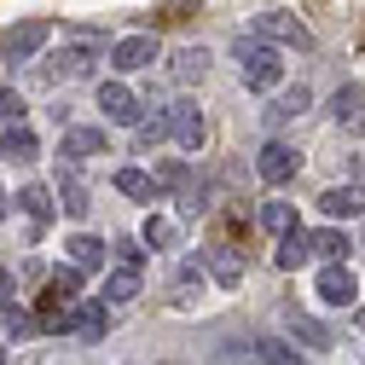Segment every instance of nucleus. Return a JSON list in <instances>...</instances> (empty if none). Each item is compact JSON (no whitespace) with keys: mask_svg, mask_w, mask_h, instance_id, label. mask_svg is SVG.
I'll return each mask as SVG.
<instances>
[{"mask_svg":"<svg viewBox=\"0 0 365 365\" xmlns=\"http://www.w3.org/2000/svg\"><path fill=\"white\" fill-rule=\"evenodd\" d=\"M41 145H35V133L18 122V128H6V140H0V157H12V163H29Z\"/></svg>","mask_w":365,"mask_h":365,"instance_id":"412c9836","label":"nucleus"},{"mask_svg":"<svg viewBox=\"0 0 365 365\" xmlns=\"http://www.w3.org/2000/svg\"><path fill=\"white\" fill-rule=\"evenodd\" d=\"M261 226H267V232H290V226H296V209H290V203H267V209H261Z\"/></svg>","mask_w":365,"mask_h":365,"instance_id":"c756f323","label":"nucleus"},{"mask_svg":"<svg viewBox=\"0 0 365 365\" xmlns=\"http://www.w3.org/2000/svg\"><path fill=\"white\" fill-rule=\"evenodd\" d=\"M168 6H174V12H197L203 0H168Z\"/></svg>","mask_w":365,"mask_h":365,"instance_id":"f704fd0d","label":"nucleus"},{"mask_svg":"<svg viewBox=\"0 0 365 365\" xmlns=\"http://www.w3.org/2000/svg\"><path fill=\"white\" fill-rule=\"evenodd\" d=\"M232 58H238V76H244L250 93H272V87L284 81L279 47H272V41H261V35H238V41H232Z\"/></svg>","mask_w":365,"mask_h":365,"instance_id":"f257e3e1","label":"nucleus"},{"mask_svg":"<svg viewBox=\"0 0 365 365\" xmlns=\"http://www.w3.org/2000/svg\"><path fill=\"white\" fill-rule=\"evenodd\" d=\"M255 35H261V41H272V47H284V41H290V47H302V53L313 47V35H307L290 12H261V18H255Z\"/></svg>","mask_w":365,"mask_h":365,"instance_id":"39448f33","label":"nucleus"},{"mask_svg":"<svg viewBox=\"0 0 365 365\" xmlns=\"http://www.w3.org/2000/svg\"><path fill=\"white\" fill-rule=\"evenodd\" d=\"M307 250H313V255H331V261H348V250H354V244H348V232L325 226V232H313V238H307Z\"/></svg>","mask_w":365,"mask_h":365,"instance_id":"5701e85b","label":"nucleus"},{"mask_svg":"<svg viewBox=\"0 0 365 365\" xmlns=\"http://www.w3.org/2000/svg\"><path fill=\"white\" fill-rule=\"evenodd\" d=\"M151 58H157V41L151 35H122L116 47H110V64L116 70H151Z\"/></svg>","mask_w":365,"mask_h":365,"instance_id":"1a4fd4ad","label":"nucleus"},{"mask_svg":"<svg viewBox=\"0 0 365 365\" xmlns=\"http://www.w3.org/2000/svg\"><path fill=\"white\" fill-rule=\"evenodd\" d=\"M296 168H302V151H296V145H284V140H267V145H261V157H255V174L267 180V186H290Z\"/></svg>","mask_w":365,"mask_h":365,"instance_id":"20e7f679","label":"nucleus"},{"mask_svg":"<svg viewBox=\"0 0 365 365\" xmlns=\"http://www.w3.org/2000/svg\"><path fill=\"white\" fill-rule=\"evenodd\" d=\"M58 157H70V163H87V157H110V140H105V128H70L64 140H58Z\"/></svg>","mask_w":365,"mask_h":365,"instance_id":"0eeeda50","label":"nucleus"},{"mask_svg":"<svg viewBox=\"0 0 365 365\" xmlns=\"http://www.w3.org/2000/svg\"><path fill=\"white\" fill-rule=\"evenodd\" d=\"M209 209V186H203V180H180V215H203Z\"/></svg>","mask_w":365,"mask_h":365,"instance_id":"bb28decb","label":"nucleus"},{"mask_svg":"<svg viewBox=\"0 0 365 365\" xmlns=\"http://www.w3.org/2000/svg\"><path fill=\"white\" fill-rule=\"evenodd\" d=\"M6 331H12V336H29V331H41V325H35L29 313H18V307H6Z\"/></svg>","mask_w":365,"mask_h":365,"instance_id":"473e14b6","label":"nucleus"},{"mask_svg":"<svg viewBox=\"0 0 365 365\" xmlns=\"http://www.w3.org/2000/svg\"><path fill=\"white\" fill-rule=\"evenodd\" d=\"M250 354H255L261 365H307V354H296L290 342H272V336H255V342H250Z\"/></svg>","mask_w":365,"mask_h":365,"instance_id":"dca6fc26","label":"nucleus"},{"mask_svg":"<svg viewBox=\"0 0 365 365\" xmlns=\"http://www.w3.org/2000/svg\"><path fill=\"white\" fill-rule=\"evenodd\" d=\"M140 238H145L151 250H168V244L180 238V226H174V220H163V215H151V220L140 226Z\"/></svg>","mask_w":365,"mask_h":365,"instance_id":"c85d7f7f","label":"nucleus"},{"mask_svg":"<svg viewBox=\"0 0 365 365\" xmlns=\"http://www.w3.org/2000/svg\"><path fill=\"white\" fill-rule=\"evenodd\" d=\"M203 70H209V53L203 47H180L174 53V81H203Z\"/></svg>","mask_w":365,"mask_h":365,"instance_id":"4be33fe9","label":"nucleus"},{"mask_svg":"<svg viewBox=\"0 0 365 365\" xmlns=\"http://www.w3.org/2000/svg\"><path fill=\"white\" fill-rule=\"evenodd\" d=\"M359 331H365V307H359Z\"/></svg>","mask_w":365,"mask_h":365,"instance_id":"e433bc0d","label":"nucleus"},{"mask_svg":"<svg viewBox=\"0 0 365 365\" xmlns=\"http://www.w3.org/2000/svg\"><path fill=\"white\" fill-rule=\"evenodd\" d=\"M99 110H105V122H122V128L140 122V99H133L128 81H99Z\"/></svg>","mask_w":365,"mask_h":365,"instance_id":"423d86ee","label":"nucleus"},{"mask_svg":"<svg viewBox=\"0 0 365 365\" xmlns=\"http://www.w3.org/2000/svg\"><path fill=\"white\" fill-rule=\"evenodd\" d=\"M76 290H81V267H76V261H70V267H53L47 296H53V302H76Z\"/></svg>","mask_w":365,"mask_h":365,"instance_id":"b1692460","label":"nucleus"},{"mask_svg":"<svg viewBox=\"0 0 365 365\" xmlns=\"http://www.w3.org/2000/svg\"><path fill=\"white\" fill-rule=\"evenodd\" d=\"M0 220H6V192H0Z\"/></svg>","mask_w":365,"mask_h":365,"instance_id":"c9c22d12","label":"nucleus"},{"mask_svg":"<svg viewBox=\"0 0 365 365\" xmlns=\"http://www.w3.org/2000/svg\"><path fill=\"white\" fill-rule=\"evenodd\" d=\"M99 53H105V35H99V29H70V35H64V47H58V58L47 64V76H53V81L93 76Z\"/></svg>","mask_w":365,"mask_h":365,"instance_id":"f03ea898","label":"nucleus"},{"mask_svg":"<svg viewBox=\"0 0 365 365\" xmlns=\"http://www.w3.org/2000/svg\"><path fill=\"white\" fill-rule=\"evenodd\" d=\"M24 110H29V105L12 93V87H0V128H18V122H24Z\"/></svg>","mask_w":365,"mask_h":365,"instance_id":"7c9ffc66","label":"nucleus"},{"mask_svg":"<svg viewBox=\"0 0 365 365\" xmlns=\"http://www.w3.org/2000/svg\"><path fill=\"white\" fill-rule=\"evenodd\" d=\"M133 296H140V267L122 261L110 279H105V302H133Z\"/></svg>","mask_w":365,"mask_h":365,"instance_id":"6ab92c4d","label":"nucleus"},{"mask_svg":"<svg viewBox=\"0 0 365 365\" xmlns=\"http://www.w3.org/2000/svg\"><path fill=\"white\" fill-rule=\"evenodd\" d=\"M58 209H64L70 220H87V209H93V203H87V186H81L70 168H64V180H58Z\"/></svg>","mask_w":365,"mask_h":365,"instance_id":"2eb2a0df","label":"nucleus"},{"mask_svg":"<svg viewBox=\"0 0 365 365\" xmlns=\"http://www.w3.org/2000/svg\"><path fill=\"white\" fill-rule=\"evenodd\" d=\"M6 307H12V272L0 267V313H6Z\"/></svg>","mask_w":365,"mask_h":365,"instance_id":"72a5a7b5","label":"nucleus"},{"mask_svg":"<svg viewBox=\"0 0 365 365\" xmlns=\"http://www.w3.org/2000/svg\"><path fill=\"white\" fill-rule=\"evenodd\" d=\"M133 140H140V151L163 145V140H168V110H163V116H151V122L140 116V122H133Z\"/></svg>","mask_w":365,"mask_h":365,"instance_id":"cd10ccee","label":"nucleus"},{"mask_svg":"<svg viewBox=\"0 0 365 365\" xmlns=\"http://www.w3.org/2000/svg\"><path fill=\"white\" fill-rule=\"evenodd\" d=\"M116 192H128V197H157V180H151L145 168H116Z\"/></svg>","mask_w":365,"mask_h":365,"instance_id":"a878e982","label":"nucleus"},{"mask_svg":"<svg viewBox=\"0 0 365 365\" xmlns=\"http://www.w3.org/2000/svg\"><path fill=\"white\" fill-rule=\"evenodd\" d=\"M284 325H290V336H302L307 348H331V342H336V336L319 325V319H307L302 307H284Z\"/></svg>","mask_w":365,"mask_h":365,"instance_id":"4468645a","label":"nucleus"},{"mask_svg":"<svg viewBox=\"0 0 365 365\" xmlns=\"http://www.w3.org/2000/svg\"><path fill=\"white\" fill-rule=\"evenodd\" d=\"M354 296H359V284H354V272L342 261H331L325 272H319V302L325 307H354Z\"/></svg>","mask_w":365,"mask_h":365,"instance_id":"6e6552de","label":"nucleus"},{"mask_svg":"<svg viewBox=\"0 0 365 365\" xmlns=\"http://www.w3.org/2000/svg\"><path fill=\"white\" fill-rule=\"evenodd\" d=\"M209 272H215L220 284H244V250L215 244V250H209Z\"/></svg>","mask_w":365,"mask_h":365,"instance_id":"ddd939ff","label":"nucleus"},{"mask_svg":"<svg viewBox=\"0 0 365 365\" xmlns=\"http://www.w3.org/2000/svg\"><path fill=\"white\" fill-rule=\"evenodd\" d=\"M186 174H192L186 163H163V168H157L151 180H157V192H163V186H174V192H180V180H186Z\"/></svg>","mask_w":365,"mask_h":365,"instance_id":"2f4dec72","label":"nucleus"},{"mask_svg":"<svg viewBox=\"0 0 365 365\" xmlns=\"http://www.w3.org/2000/svg\"><path fill=\"white\" fill-rule=\"evenodd\" d=\"M307 232H296V226H290V232H279V255H272V261H279L284 272H296V267H307Z\"/></svg>","mask_w":365,"mask_h":365,"instance_id":"f3484780","label":"nucleus"},{"mask_svg":"<svg viewBox=\"0 0 365 365\" xmlns=\"http://www.w3.org/2000/svg\"><path fill=\"white\" fill-rule=\"evenodd\" d=\"M168 133L180 140V151H197V145H203V116H197V105H168Z\"/></svg>","mask_w":365,"mask_h":365,"instance_id":"9d476101","label":"nucleus"},{"mask_svg":"<svg viewBox=\"0 0 365 365\" xmlns=\"http://www.w3.org/2000/svg\"><path fill=\"white\" fill-rule=\"evenodd\" d=\"M0 365H6V348H0Z\"/></svg>","mask_w":365,"mask_h":365,"instance_id":"4c0bfd02","label":"nucleus"},{"mask_svg":"<svg viewBox=\"0 0 365 365\" xmlns=\"http://www.w3.org/2000/svg\"><path fill=\"white\" fill-rule=\"evenodd\" d=\"M307 105H313V93H307V87H290V93H279V99L267 105V122L279 128V122H290V116H302Z\"/></svg>","mask_w":365,"mask_h":365,"instance_id":"a211bd4d","label":"nucleus"},{"mask_svg":"<svg viewBox=\"0 0 365 365\" xmlns=\"http://www.w3.org/2000/svg\"><path fill=\"white\" fill-rule=\"evenodd\" d=\"M47 41H53V24L47 18H29V24H18V29L0 35V58H6V64H29Z\"/></svg>","mask_w":365,"mask_h":365,"instance_id":"7ed1b4c3","label":"nucleus"},{"mask_svg":"<svg viewBox=\"0 0 365 365\" xmlns=\"http://www.w3.org/2000/svg\"><path fill=\"white\" fill-rule=\"evenodd\" d=\"M64 250H70V261H76L81 272H93V267H105V244H99V238H87V232H76V238H70Z\"/></svg>","mask_w":365,"mask_h":365,"instance_id":"aec40b11","label":"nucleus"},{"mask_svg":"<svg viewBox=\"0 0 365 365\" xmlns=\"http://www.w3.org/2000/svg\"><path fill=\"white\" fill-rule=\"evenodd\" d=\"M319 209H325L331 220H354V215H365V186H331L325 197H319Z\"/></svg>","mask_w":365,"mask_h":365,"instance_id":"9b49d317","label":"nucleus"},{"mask_svg":"<svg viewBox=\"0 0 365 365\" xmlns=\"http://www.w3.org/2000/svg\"><path fill=\"white\" fill-rule=\"evenodd\" d=\"M18 209H24L29 220H53V192H47V186H24V192H18Z\"/></svg>","mask_w":365,"mask_h":365,"instance_id":"393cba45","label":"nucleus"},{"mask_svg":"<svg viewBox=\"0 0 365 365\" xmlns=\"http://www.w3.org/2000/svg\"><path fill=\"white\" fill-rule=\"evenodd\" d=\"M105 331H110L105 302H76V336H81V342H99Z\"/></svg>","mask_w":365,"mask_h":365,"instance_id":"f8f14e48","label":"nucleus"}]
</instances>
